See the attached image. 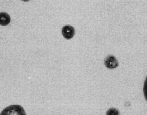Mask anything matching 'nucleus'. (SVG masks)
Masks as SVG:
<instances>
[{"label":"nucleus","mask_w":147,"mask_h":115,"mask_svg":"<svg viewBox=\"0 0 147 115\" xmlns=\"http://www.w3.org/2000/svg\"><path fill=\"white\" fill-rule=\"evenodd\" d=\"M0 115H27L24 108L19 105H10L1 112Z\"/></svg>","instance_id":"f257e3e1"},{"label":"nucleus","mask_w":147,"mask_h":115,"mask_svg":"<svg viewBox=\"0 0 147 115\" xmlns=\"http://www.w3.org/2000/svg\"><path fill=\"white\" fill-rule=\"evenodd\" d=\"M11 22L10 15L7 12H0V25L1 26H7Z\"/></svg>","instance_id":"20e7f679"},{"label":"nucleus","mask_w":147,"mask_h":115,"mask_svg":"<svg viewBox=\"0 0 147 115\" xmlns=\"http://www.w3.org/2000/svg\"><path fill=\"white\" fill-rule=\"evenodd\" d=\"M106 115H120V112L118 109L112 108L107 110Z\"/></svg>","instance_id":"39448f33"},{"label":"nucleus","mask_w":147,"mask_h":115,"mask_svg":"<svg viewBox=\"0 0 147 115\" xmlns=\"http://www.w3.org/2000/svg\"><path fill=\"white\" fill-rule=\"evenodd\" d=\"M62 35L67 40H71L75 35V29L71 25H65L62 28Z\"/></svg>","instance_id":"7ed1b4c3"},{"label":"nucleus","mask_w":147,"mask_h":115,"mask_svg":"<svg viewBox=\"0 0 147 115\" xmlns=\"http://www.w3.org/2000/svg\"><path fill=\"white\" fill-rule=\"evenodd\" d=\"M104 65L108 69H114L118 67L119 63L114 56L109 55L104 59Z\"/></svg>","instance_id":"f03ea898"}]
</instances>
